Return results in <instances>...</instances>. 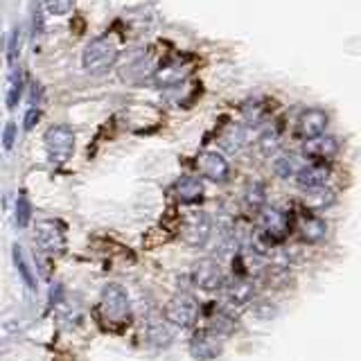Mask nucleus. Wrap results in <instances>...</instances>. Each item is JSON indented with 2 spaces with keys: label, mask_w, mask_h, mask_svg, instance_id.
Wrapping results in <instances>:
<instances>
[{
  "label": "nucleus",
  "mask_w": 361,
  "mask_h": 361,
  "mask_svg": "<svg viewBox=\"0 0 361 361\" xmlns=\"http://www.w3.org/2000/svg\"><path fill=\"white\" fill-rule=\"evenodd\" d=\"M20 93H23V77L20 75H14L11 77V88H9V95H7V106L14 109L20 99Z\"/></svg>",
  "instance_id": "28"
},
{
  "label": "nucleus",
  "mask_w": 361,
  "mask_h": 361,
  "mask_svg": "<svg viewBox=\"0 0 361 361\" xmlns=\"http://www.w3.org/2000/svg\"><path fill=\"white\" fill-rule=\"evenodd\" d=\"M30 217H32V206H30V201L25 197V192H20L18 203H16V221H18V226H27Z\"/></svg>",
  "instance_id": "25"
},
{
  "label": "nucleus",
  "mask_w": 361,
  "mask_h": 361,
  "mask_svg": "<svg viewBox=\"0 0 361 361\" xmlns=\"http://www.w3.org/2000/svg\"><path fill=\"white\" fill-rule=\"evenodd\" d=\"M267 116V109L264 104H259V102H246L242 106V118L248 122V124H259Z\"/></svg>",
  "instance_id": "23"
},
{
  "label": "nucleus",
  "mask_w": 361,
  "mask_h": 361,
  "mask_svg": "<svg viewBox=\"0 0 361 361\" xmlns=\"http://www.w3.org/2000/svg\"><path fill=\"white\" fill-rule=\"evenodd\" d=\"M120 56V50L116 48V43L106 37L93 39L82 54V63L90 75H104L116 66Z\"/></svg>",
  "instance_id": "1"
},
{
  "label": "nucleus",
  "mask_w": 361,
  "mask_h": 361,
  "mask_svg": "<svg viewBox=\"0 0 361 361\" xmlns=\"http://www.w3.org/2000/svg\"><path fill=\"white\" fill-rule=\"evenodd\" d=\"M99 314L104 316L111 325H124L131 319L129 296L122 285L111 282V285L104 287L102 298H99Z\"/></svg>",
  "instance_id": "2"
},
{
  "label": "nucleus",
  "mask_w": 361,
  "mask_h": 361,
  "mask_svg": "<svg viewBox=\"0 0 361 361\" xmlns=\"http://www.w3.org/2000/svg\"><path fill=\"white\" fill-rule=\"evenodd\" d=\"M296 183L302 188V190H323L327 178H330V169H327V165L323 161H314L310 165H300L296 169Z\"/></svg>",
  "instance_id": "10"
},
{
  "label": "nucleus",
  "mask_w": 361,
  "mask_h": 361,
  "mask_svg": "<svg viewBox=\"0 0 361 361\" xmlns=\"http://www.w3.org/2000/svg\"><path fill=\"white\" fill-rule=\"evenodd\" d=\"M212 233V221L206 212H190L180 224V235L183 242L190 246H203L210 240Z\"/></svg>",
  "instance_id": "6"
},
{
  "label": "nucleus",
  "mask_w": 361,
  "mask_h": 361,
  "mask_svg": "<svg viewBox=\"0 0 361 361\" xmlns=\"http://www.w3.org/2000/svg\"><path fill=\"white\" fill-rule=\"evenodd\" d=\"M197 167H199V172L214 180V183H221V180L228 178V172H231V167H228V161L219 154V152H201L199 158H197Z\"/></svg>",
  "instance_id": "11"
},
{
  "label": "nucleus",
  "mask_w": 361,
  "mask_h": 361,
  "mask_svg": "<svg viewBox=\"0 0 361 361\" xmlns=\"http://www.w3.org/2000/svg\"><path fill=\"white\" fill-rule=\"evenodd\" d=\"M145 338H147V343H149V345L163 348V345H167L169 341H172V330L165 327V325H161V323H154V325H149L145 330Z\"/></svg>",
  "instance_id": "20"
},
{
  "label": "nucleus",
  "mask_w": 361,
  "mask_h": 361,
  "mask_svg": "<svg viewBox=\"0 0 361 361\" xmlns=\"http://www.w3.org/2000/svg\"><path fill=\"white\" fill-rule=\"evenodd\" d=\"M192 63L183 61V59H174V61H165L163 66H158L152 79L158 88H172V86H178L183 84L185 79L192 75Z\"/></svg>",
  "instance_id": "8"
},
{
  "label": "nucleus",
  "mask_w": 361,
  "mask_h": 361,
  "mask_svg": "<svg viewBox=\"0 0 361 361\" xmlns=\"http://www.w3.org/2000/svg\"><path fill=\"white\" fill-rule=\"evenodd\" d=\"M154 66L152 61V56H140V59H135L131 63L124 66V71H122V79L124 82H131V84H138L142 82V79L149 75V68Z\"/></svg>",
  "instance_id": "18"
},
{
  "label": "nucleus",
  "mask_w": 361,
  "mask_h": 361,
  "mask_svg": "<svg viewBox=\"0 0 361 361\" xmlns=\"http://www.w3.org/2000/svg\"><path fill=\"white\" fill-rule=\"evenodd\" d=\"M305 156L314 158V161H327L338 152V140L334 135H316V138H310L302 147Z\"/></svg>",
  "instance_id": "15"
},
{
  "label": "nucleus",
  "mask_w": 361,
  "mask_h": 361,
  "mask_svg": "<svg viewBox=\"0 0 361 361\" xmlns=\"http://www.w3.org/2000/svg\"><path fill=\"white\" fill-rule=\"evenodd\" d=\"M259 228L269 237V242H282L291 233V219L280 208H262V212H259Z\"/></svg>",
  "instance_id": "7"
},
{
  "label": "nucleus",
  "mask_w": 361,
  "mask_h": 361,
  "mask_svg": "<svg viewBox=\"0 0 361 361\" xmlns=\"http://www.w3.org/2000/svg\"><path fill=\"white\" fill-rule=\"evenodd\" d=\"M73 3L75 0H43V7L54 16H63L73 9Z\"/></svg>",
  "instance_id": "27"
},
{
  "label": "nucleus",
  "mask_w": 361,
  "mask_h": 361,
  "mask_svg": "<svg viewBox=\"0 0 361 361\" xmlns=\"http://www.w3.org/2000/svg\"><path fill=\"white\" fill-rule=\"evenodd\" d=\"M298 167H300V165H298V158H296V156H282V158H278L276 165H274L276 174L282 176V178H287V176H291V174H296V169H298Z\"/></svg>",
  "instance_id": "24"
},
{
  "label": "nucleus",
  "mask_w": 361,
  "mask_h": 361,
  "mask_svg": "<svg viewBox=\"0 0 361 361\" xmlns=\"http://www.w3.org/2000/svg\"><path fill=\"white\" fill-rule=\"evenodd\" d=\"M257 145H259V149H262L267 156H271V154H274V152L278 149V147H280V138H278V133H276V131H267V133L259 135Z\"/></svg>",
  "instance_id": "26"
},
{
  "label": "nucleus",
  "mask_w": 361,
  "mask_h": 361,
  "mask_svg": "<svg viewBox=\"0 0 361 361\" xmlns=\"http://www.w3.org/2000/svg\"><path fill=\"white\" fill-rule=\"evenodd\" d=\"M172 192L180 203H188L190 206V203L203 201V192H206V188H203V180L197 176H180L174 183Z\"/></svg>",
  "instance_id": "14"
},
{
  "label": "nucleus",
  "mask_w": 361,
  "mask_h": 361,
  "mask_svg": "<svg viewBox=\"0 0 361 361\" xmlns=\"http://www.w3.org/2000/svg\"><path fill=\"white\" fill-rule=\"evenodd\" d=\"M16 59H18V30L11 32L9 43H7V61H9V66H16Z\"/></svg>",
  "instance_id": "30"
},
{
  "label": "nucleus",
  "mask_w": 361,
  "mask_h": 361,
  "mask_svg": "<svg viewBox=\"0 0 361 361\" xmlns=\"http://www.w3.org/2000/svg\"><path fill=\"white\" fill-rule=\"evenodd\" d=\"M41 120V111L37 106H32L27 113H25V118H23V127H25L27 131L37 127V122Z\"/></svg>",
  "instance_id": "32"
},
{
  "label": "nucleus",
  "mask_w": 361,
  "mask_h": 361,
  "mask_svg": "<svg viewBox=\"0 0 361 361\" xmlns=\"http://www.w3.org/2000/svg\"><path fill=\"white\" fill-rule=\"evenodd\" d=\"M327 122H330V118H327V113L323 109H307L298 118V133L305 140L316 138V135L325 133Z\"/></svg>",
  "instance_id": "13"
},
{
  "label": "nucleus",
  "mask_w": 361,
  "mask_h": 361,
  "mask_svg": "<svg viewBox=\"0 0 361 361\" xmlns=\"http://www.w3.org/2000/svg\"><path fill=\"white\" fill-rule=\"evenodd\" d=\"M14 264H16V269H18V274H20V278H23V282L30 287V289H34L37 287V282H34V274H32V269H30V264H27V259H25V255H23V251H20V246L18 244H14Z\"/></svg>",
  "instance_id": "22"
},
{
  "label": "nucleus",
  "mask_w": 361,
  "mask_h": 361,
  "mask_svg": "<svg viewBox=\"0 0 361 361\" xmlns=\"http://www.w3.org/2000/svg\"><path fill=\"white\" fill-rule=\"evenodd\" d=\"M246 142V131L242 124H237V122H228V124H224L221 131H219V145L224 147L226 152H240L242 147Z\"/></svg>",
  "instance_id": "16"
},
{
  "label": "nucleus",
  "mask_w": 361,
  "mask_h": 361,
  "mask_svg": "<svg viewBox=\"0 0 361 361\" xmlns=\"http://www.w3.org/2000/svg\"><path fill=\"white\" fill-rule=\"evenodd\" d=\"M190 355L195 357L197 361H212L221 355V341L219 336L206 330V332H199L195 338L190 341Z\"/></svg>",
  "instance_id": "12"
},
{
  "label": "nucleus",
  "mask_w": 361,
  "mask_h": 361,
  "mask_svg": "<svg viewBox=\"0 0 361 361\" xmlns=\"http://www.w3.org/2000/svg\"><path fill=\"white\" fill-rule=\"evenodd\" d=\"M45 152L52 163H66L75 152V131L68 124H54L43 135Z\"/></svg>",
  "instance_id": "3"
},
{
  "label": "nucleus",
  "mask_w": 361,
  "mask_h": 361,
  "mask_svg": "<svg viewBox=\"0 0 361 361\" xmlns=\"http://www.w3.org/2000/svg\"><path fill=\"white\" fill-rule=\"evenodd\" d=\"M37 244L41 251L61 255L66 251V226L56 219H43L37 224Z\"/></svg>",
  "instance_id": "5"
},
{
  "label": "nucleus",
  "mask_w": 361,
  "mask_h": 361,
  "mask_svg": "<svg viewBox=\"0 0 361 361\" xmlns=\"http://www.w3.org/2000/svg\"><path fill=\"white\" fill-rule=\"evenodd\" d=\"M192 278H195V285L203 291H219L226 285L224 271L214 259H201L195 271H192Z\"/></svg>",
  "instance_id": "9"
},
{
  "label": "nucleus",
  "mask_w": 361,
  "mask_h": 361,
  "mask_svg": "<svg viewBox=\"0 0 361 361\" xmlns=\"http://www.w3.org/2000/svg\"><path fill=\"white\" fill-rule=\"evenodd\" d=\"M224 289H226V296L231 298V302H235V305H244V302H248L253 298V285L248 280H244V278H237L235 282H231V285H224Z\"/></svg>",
  "instance_id": "19"
},
{
  "label": "nucleus",
  "mask_w": 361,
  "mask_h": 361,
  "mask_svg": "<svg viewBox=\"0 0 361 361\" xmlns=\"http://www.w3.org/2000/svg\"><path fill=\"white\" fill-rule=\"evenodd\" d=\"M210 332H214V334H231L233 330H235V321L233 319H228V316H219L217 321H214L210 327H208Z\"/></svg>",
  "instance_id": "29"
},
{
  "label": "nucleus",
  "mask_w": 361,
  "mask_h": 361,
  "mask_svg": "<svg viewBox=\"0 0 361 361\" xmlns=\"http://www.w3.org/2000/svg\"><path fill=\"white\" fill-rule=\"evenodd\" d=\"M14 140H16V124L7 122L5 129H3V147L5 149H11V147H14Z\"/></svg>",
  "instance_id": "31"
},
{
  "label": "nucleus",
  "mask_w": 361,
  "mask_h": 361,
  "mask_svg": "<svg viewBox=\"0 0 361 361\" xmlns=\"http://www.w3.org/2000/svg\"><path fill=\"white\" fill-rule=\"evenodd\" d=\"M165 319L176 327H192L199 321V305L188 293H178L165 305Z\"/></svg>",
  "instance_id": "4"
},
{
  "label": "nucleus",
  "mask_w": 361,
  "mask_h": 361,
  "mask_svg": "<svg viewBox=\"0 0 361 361\" xmlns=\"http://www.w3.org/2000/svg\"><path fill=\"white\" fill-rule=\"evenodd\" d=\"M244 199H246V203L251 208H262L264 206V199H267L264 185L259 183V180H251V183H248L246 190H244Z\"/></svg>",
  "instance_id": "21"
},
{
  "label": "nucleus",
  "mask_w": 361,
  "mask_h": 361,
  "mask_svg": "<svg viewBox=\"0 0 361 361\" xmlns=\"http://www.w3.org/2000/svg\"><path fill=\"white\" fill-rule=\"evenodd\" d=\"M325 221L321 217H316V214H310L305 212L298 217V233L305 242H321L325 237Z\"/></svg>",
  "instance_id": "17"
}]
</instances>
